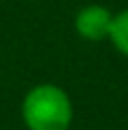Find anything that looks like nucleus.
Returning <instances> with one entry per match:
<instances>
[{
    "label": "nucleus",
    "instance_id": "nucleus-1",
    "mask_svg": "<svg viewBox=\"0 0 128 130\" xmlns=\"http://www.w3.org/2000/svg\"><path fill=\"white\" fill-rule=\"evenodd\" d=\"M21 117L28 130H68L73 122V105L62 88L43 83L26 94Z\"/></svg>",
    "mask_w": 128,
    "mask_h": 130
},
{
    "label": "nucleus",
    "instance_id": "nucleus-2",
    "mask_svg": "<svg viewBox=\"0 0 128 130\" xmlns=\"http://www.w3.org/2000/svg\"><path fill=\"white\" fill-rule=\"evenodd\" d=\"M111 21H113V13L107 7L88 4V7L79 9V13L75 15V30L85 41H103L109 39Z\"/></svg>",
    "mask_w": 128,
    "mask_h": 130
},
{
    "label": "nucleus",
    "instance_id": "nucleus-3",
    "mask_svg": "<svg viewBox=\"0 0 128 130\" xmlns=\"http://www.w3.org/2000/svg\"><path fill=\"white\" fill-rule=\"evenodd\" d=\"M109 39L115 45L117 51L124 53V56H128V9L120 11L117 15H113L111 30H109Z\"/></svg>",
    "mask_w": 128,
    "mask_h": 130
}]
</instances>
